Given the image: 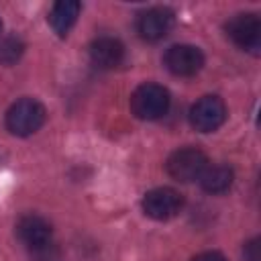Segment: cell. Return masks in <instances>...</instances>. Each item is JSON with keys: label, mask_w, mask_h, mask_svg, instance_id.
<instances>
[{"label": "cell", "mask_w": 261, "mask_h": 261, "mask_svg": "<svg viewBox=\"0 0 261 261\" xmlns=\"http://www.w3.org/2000/svg\"><path fill=\"white\" fill-rule=\"evenodd\" d=\"M169 102L171 98L167 88L147 82V84H141L130 94V112L139 120H157L167 114Z\"/></svg>", "instance_id": "6da1fadb"}, {"label": "cell", "mask_w": 261, "mask_h": 261, "mask_svg": "<svg viewBox=\"0 0 261 261\" xmlns=\"http://www.w3.org/2000/svg\"><path fill=\"white\" fill-rule=\"evenodd\" d=\"M45 118L47 110L39 100L20 98L6 112V128L16 137H29L45 124Z\"/></svg>", "instance_id": "7a4b0ae2"}, {"label": "cell", "mask_w": 261, "mask_h": 261, "mask_svg": "<svg viewBox=\"0 0 261 261\" xmlns=\"http://www.w3.org/2000/svg\"><path fill=\"white\" fill-rule=\"evenodd\" d=\"M208 167V157L198 147H181L165 161V171L177 181H194Z\"/></svg>", "instance_id": "3957f363"}, {"label": "cell", "mask_w": 261, "mask_h": 261, "mask_svg": "<svg viewBox=\"0 0 261 261\" xmlns=\"http://www.w3.org/2000/svg\"><path fill=\"white\" fill-rule=\"evenodd\" d=\"M226 35L230 41L251 53H257L261 47V20L253 12H241L234 14L226 22Z\"/></svg>", "instance_id": "277c9868"}, {"label": "cell", "mask_w": 261, "mask_h": 261, "mask_svg": "<svg viewBox=\"0 0 261 261\" xmlns=\"http://www.w3.org/2000/svg\"><path fill=\"white\" fill-rule=\"evenodd\" d=\"M184 208V196L173 188H155L143 198V212L153 220H169Z\"/></svg>", "instance_id": "5b68a950"}, {"label": "cell", "mask_w": 261, "mask_h": 261, "mask_svg": "<svg viewBox=\"0 0 261 261\" xmlns=\"http://www.w3.org/2000/svg\"><path fill=\"white\" fill-rule=\"evenodd\" d=\"M226 120V106L218 96H202L190 108V124L198 133H212Z\"/></svg>", "instance_id": "8992f818"}, {"label": "cell", "mask_w": 261, "mask_h": 261, "mask_svg": "<svg viewBox=\"0 0 261 261\" xmlns=\"http://www.w3.org/2000/svg\"><path fill=\"white\" fill-rule=\"evenodd\" d=\"M163 65L177 77H192L204 67V53L194 45H173L165 51Z\"/></svg>", "instance_id": "52a82bcc"}, {"label": "cell", "mask_w": 261, "mask_h": 261, "mask_svg": "<svg viewBox=\"0 0 261 261\" xmlns=\"http://www.w3.org/2000/svg\"><path fill=\"white\" fill-rule=\"evenodd\" d=\"M175 24V12L167 6H153L139 14L137 18V33L145 41H159L163 39Z\"/></svg>", "instance_id": "ba28073f"}, {"label": "cell", "mask_w": 261, "mask_h": 261, "mask_svg": "<svg viewBox=\"0 0 261 261\" xmlns=\"http://www.w3.org/2000/svg\"><path fill=\"white\" fill-rule=\"evenodd\" d=\"M51 224L37 214H27L16 222V237L33 251L39 253L47 247H51Z\"/></svg>", "instance_id": "9c48e42d"}, {"label": "cell", "mask_w": 261, "mask_h": 261, "mask_svg": "<svg viewBox=\"0 0 261 261\" xmlns=\"http://www.w3.org/2000/svg\"><path fill=\"white\" fill-rule=\"evenodd\" d=\"M124 59V45L114 37H100L90 45V61L96 69H114Z\"/></svg>", "instance_id": "30bf717a"}, {"label": "cell", "mask_w": 261, "mask_h": 261, "mask_svg": "<svg viewBox=\"0 0 261 261\" xmlns=\"http://www.w3.org/2000/svg\"><path fill=\"white\" fill-rule=\"evenodd\" d=\"M80 10H82V4L77 0H59V2H55L51 12H49L51 29L59 37H65L73 29V24L80 16Z\"/></svg>", "instance_id": "8fae6325"}, {"label": "cell", "mask_w": 261, "mask_h": 261, "mask_svg": "<svg viewBox=\"0 0 261 261\" xmlns=\"http://www.w3.org/2000/svg\"><path fill=\"white\" fill-rule=\"evenodd\" d=\"M198 179H200V186H202L204 192H208V194H222V192H226L232 186L234 173H232V169L228 165L216 163V165H208Z\"/></svg>", "instance_id": "7c38bea8"}, {"label": "cell", "mask_w": 261, "mask_h": 261, "mask_svg": "<svg viewBox=\"0 0 261 261\" xmlns=\"http://www.w3.org/2000/svg\"><path fill=\"white\" fill-rule=\"evenodd\" d=\"M24 45L16 37H6L0 41V65H12L22 55Z\"/></svg>", "instance_id": "4fadbf2b"}, {"label": "cell", "mask_w": 261, "mask_h": 261, "mask_svg": "<svg viewBox=\"0 0 261 261\" xmlns=\"http://www.w3.org/2000/svg\"><path fill=\"white\" fill-rule=\"evenodd\" d=\"M243 255H245V261H261V255H259V239H253L245 245L243 249Z\"/></svg>", "instance_id": "5bb4252c"}, {"label": "cell", "mask_w": 261, "mask_h": 261, "mask_svg": "<svg viewBox=\"0 0 261 261\" xmlns=\"http://www.w3.org/2000/svg\"><path fill=\"white\" fill-rule=\"evenodd\" d=\"M192 261H226V257L218 251H204V253L196 255Z\"/></svg>", "instance_id": "9a60e30c"}, {"label": "cell", "mask_w": 261, "mask_h": 261, "mask_svg": "<svg viewBox=\"0 0 261 261\" xmlns=\"http://www.w3.org/2000/svg\"><path fill=\"white\" fill-rule=\"evenodd\" d=\"M0 31H2V22H0Z\"/></svg>", "instance_id": "2e32d148"}]
</instances>
